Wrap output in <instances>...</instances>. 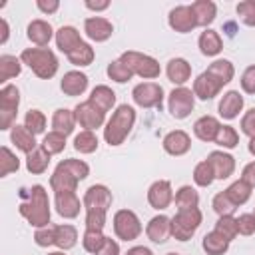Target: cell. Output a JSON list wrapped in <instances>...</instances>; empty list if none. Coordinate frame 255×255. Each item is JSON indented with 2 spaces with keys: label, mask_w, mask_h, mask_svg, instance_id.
I'll list each match as a JSON object with an SVG mask.
<instances>
[{
  "label": "cell",
  "mask_w": 255,
  "mask_h": 255,
  "mask_svg": "<svg viewBox=\"0 0 255 255\" xmlns=\"http://www.w3.org/2000/svg\"><path fill=\"white\" fill-rule=\"evenodd\" d=\"M20 60L42 80H50L58 72V58L48 48H26L22 50Z\"/></svg>",
  "instance_id": "5"
},
{
  "label": "cell",
  "mask_w": 255,
  "mask_h": 255,
  "mask_svg": "<svg viewBox=\"0 0 255 255\" xmlns=\"http://www.w3.org/2000/svg\"><path fill=\"white\" fill-rule=\"evenodd\" d=\"M78 243V231L74 225H56V235H54V245L60 249H72Z\"/></svg>",
  "instance_id": "34"
},
{
  "label": "cell",
  "mask_w": 255,
  "mask_h": 255,
  "mask_svg": "<svg viewBox=\"0 0 255 255\" xmlns=\"http://www.w3.org/2000/svg\"><path fill=\"white\" fill-rule=\"evenodd\" d=\"M120 60L128 66V70H129L131 74H135V76H139V78H145V80H153V78H157L159 72H161L157 60L151 58V56H147V54H141V52H133V50L124 52V54L120 56Z\"/></svg>",
  "instance_id": "7"
},
{
  "label": "cell",
  "mask_w": 255,
  "mask_h": 255,
  "mask_svg": "<svg viewBox=\"0 0 255 255\" xmlns=\"http://www.w3.org/2000/svg\"><path fill=\"white\" fill-rule=\"evenodd\" d=\"M84 40L80 38V32L74 28V26H62L58 32H56V46L60 48V52H64L66 56L78 46L82 44Z\"/></svg>",
  "instance_id": "25"
},
{
  "label": "cell",
  "mask_w": 255,
  "mask_h": 255,
  "mask_svg": "<svg viewBox=\"0 0 255 255\" xmlns=\"http://www.w3.org/2000/svg\"><path fill=\"white\" fill-rule=\"evenodd\" d=\"M229 239L227 237H223L221 233H217L215 229L211 231V233H207L205 237H203V241H201V245H203V251L207 253V255H223L227 249H229Z\"/></svg>",
  "instance_id": "31"
},
{
  "label": "cell",
  "mask_w": 255,
  "mask_h": 255,
  "mask_svg": "<svg viewBox=\"0 0 255 255\" xmlns=\"http://www.w3.org/2000/svg\"><path fill=\"white\" fill-rule=\"evenodd\" d=\"M54 36V30L50 26V22L46 20H32L28 24V40L38 44V46H46Z\"/></svg>",
  "instance_id": "26"
},
{
  "label": "cell",
  "mask_w": 255,
  "mask_h": 255,
  "mask_svg": "<svg viewBox=\"0 0 255 255\" xmlns=\"http://www.w3.org/2000/svg\"><path fill=\"white\" fill-rule=\"evenodd\" d=\"M94 48L90 46V44H86V42H82V44H78L70 54H68V60H70V64H74V66H90L92 62H94Z\"/></svg>",
  "instance_id": "37"
},
{
  "label": "cell",
  "mask_w": 255,
  "mask_h": 255,
  "mask_svg": "<svg viewBox=\"0 0 255 255\" xmlns=\"http://www.w3.org/2000/svg\"><path fill=\"white\" fill-rule=\"evenodd\" d=\"M249 153H251V155H255V137H251V139H249Z\"/></svg>",
  "instance_id": "61"
},
{
  "label": "cell",
  "mask_w": 255,
  "mask_h": 255,
  "mask_svg": "<svg viewBox=\"0 0 255 255\" xmlns=\"http://www.w3.org/2000/svg\"><path fill=\"white\" fill-rule=\"evenodd\" d=\"M199 225H201V211L197 207L179 209L171 217V235L177 241H187V239H191L195 235Z\"/></svg>",
  "instance_id": "6"
},
{
  "label": "cell",
  "mask_w": 255,
  "mask_h": 255,
  "mask_svg": "<svg viewBox=\"0 0 255 255\" xmlns=\"http://www.w3.org/2000/svg\"><path fill=\"white\" fill-rule=\"evenodd\" d=\"M215 179V173H213V167L209 165V161H199L193 169V181L199 185V187H209Z\"/></svg>",
  "instance_id": "41"
},
{
  "label": "cell",
  "mask_w": 255,
  "mask_h": 255,
  "mask_svg": "<svg viewBox=\"0 0 255 255\" xmlns=\"http://www.w3.org/2000/svg\"><path fill=\"white\" fill-rule=\"evenodd\" d=\"M131 98L139 108H161L163 88L155 82H141L131 90Z\"/></svg>",
  "instance_id": "11"
},
{
  "label": "cell",
  "mask_w": 255,
  "mask_h": 255,
  "mask_svg": "<svg viewBox=\"0 0 255 255\" xmlns=\"http://www.w3.org/2000/svg\"><path fill=\"white\" fill-rule=\"evenodd\" d=\"M241 179L247 183V185H251V187H255V161H251V163H247L245 167H243V173H241Z\"/></svg>",
  "instance_id": "56"
},
{
  "label": "cell",
  "mask_w": 255,
  "mask_h": 255,
  "mask_svg": "<svg viewBox=\"0 0 255 255\" xmlns=\"http://www.w3.org/2000/svg\"><path fill=\"white\" fill-rule=\"evenodd\" d=\"M108 76H110V80H114L118 84H124V82H129L133 74L128 70V66L122 60H114V62L108 64Z\"/></svg>",
  "instance_id": "44"
},
{
  "label": "cell",
  "mask_w": 255,
  "mask_h": 255,
  "mask_svg": "<svg viewBox=\"0 0 255 255\" xmlns=\"http://www.w3.org/2000/svg\"><path fill=\"white\" fill-rule=\"evenodd\" d=\"M114 231L120 239L124 241H133L141 233V223L139 217L131 209H120L114 215Z\"/></svg>",
  "instance_id": "9"
},
{
  "label": "cell",
  "mask_w": 255,
  "mask_h": 255,
  "mask_svg": "<svg viewBox=\"0 0 255 255\" xmlns=\"http://www.w3.org/2000/svg\"><path fill=\"white\" fill-rule=\"evenodd\" d=\"M96 255H120V245H118L114 239L106 237V241H104L102 249H100Z\"/></svg>",
  "instance_id": "55"
},
{
  "label": "cell",
  "mask_w": 255,
  "mask_h": 255,
  "mask_svg": "<svg viewBox=\"0 0 255 255\" xmlns=\"http://www.w3.org/2000/svg\"><path fill=\"white\" fill-rule=\"evenodd\" d=\"M20 215L34 227H46L50 225V201L48 193L42 185H32L20 189Z\"/></svg>",
  "instance_id": "1"
},
{
  "label": "cell",
  "mask_w": 255,
  "mask_h": 255,
  "mask_svg": "<svg viewBox=\"0 0 255 255\" xmlns=\"http://www.w3.org/2000/svg\"><path fill=\"white\" fill-rule=\"evenodd\" d=\"M20 106V92L16 86L8 84L0 90V129H12Z\"/></svg>",
  "instance_id": "8"
},
{
  "label": "cell",
  "mask_w": 255,
  "mask_h": 255,
  "mask_svg": "<svg viewBox=\"0 0 255 255\" xmlns=\"http://www.w3.org/2000/svg\"><path fill=\"white\" fill-rule=\"evenodd\" d=\"M237 14L245 26H255V0H243L237 4Z\"/></svg>",
  "instance_id": "50"
},
{
  "label": "cell",
  "mask_w": 255,
  "mask_h": 255,
  "mask_svg": "<svg viewBox=\"0 0 255 255\" xmlns=\"http://www.w3.org/2000/svg\"><path fill=\"white\" fill-rule=\"evenodd\" d=\"M215 231L217 233H221L223 237H227L229 241L239 233L237 231V219L233 217V215H221L219 219H217V223H215Z\"/></svg>",
  "instance_id": "48"
},
{
  "label": "cell",
  "mask_w": 255,
  "mask_h": 255,
  "mask_svg": "<svg viewBox=\"0 0 255 255\" xmlns=\"http://www.w3.org/2000/svg\"><path fill=\"white\" fill-rule=\"evenodd\" d=\"M54 235H56V225L38 227L34 233V241L40 247H48V245H54Z\"/></svg>",
  "instance_id": "51"
},
{
  "label": "cell",
  "mask_w": 255,
  "mask_h": 255,
  "mask_svg": "<svg viewBox=\"0 0 255 255\" xmlns=\"http://www.w3.org/2000/svg\"><path fill=\"white\" fill-rule=\"evenodd\" d=\"M88 102H92L100 112H110L112 110V106L116 104V94H114V90L112 88H108V86H96L94 90H92V94H90V98H88Z\"/></svg>",
  "instance_id": "27"
},
{
  "label": "cell",
  "mask_w": 255,
  "mask_h": 255,
  "mask_svg": "<svg viewBox=\"0 0 255 255\" xmlns=\"http://www.w3.org/2000/svg\"><path fill=\"white\" fill-rule=\"evenodd\" d=\"M48 163H50V153L44 147H36L26 155V169L30 173H36V175L44 173L48 169Z\"/></svg>",
  "instance_id": "32"
},
{
  "label": "cell",
  "mask_w": 255,
  "mask_h": 255,
  "mask_svg": "<svg viewBox=\"0 0 255 255\" xmlns=\"http://www.w3.org/2000/svg\"><path fill=\"white\" fill-rule=\"evenodd\" d=\"M199 50L203 56H217L221 50H223V42H221V36L215 32V30H205L201 32L199 36Z\"/></svg>",
  "instance_id": "30"
},
{
  "label": "cell",
  "mask_w": 255,
  "mask_h": 255,
  "mask_svg": "<svg viewBox=\"0 0 255 255\" xmlns=\"http://www.w3.org/2000/svg\"><path fill=\"white\" fill-rule=\"evenodd\" d=\"M197 203H199V195H197V191L191 185H183V187L177 189L175 205L179 209H191V207H197Z\"/></svg>",
  "instance_id": "40"
},
{
  "label": "cell",
  "mask_w": 255,
  "mask_h": 255,
  "mask_svg": "<svg viewBox=\"0 0 255 255\" xmlns=\"http://www.w3.org/2000/svg\"><path fill=\"white\" fill-rule=\"evenodd\" d=\"M215 143L221 145V147L233 149V147L239 143V133H237L235 128H231V126H221V128H219V133H217V137H215Z\"/></svg>",
  "instance_id": "47"
},
{
  "label": "cell",
  "mask_w": 255,
  "mask_h": 255,
  "mask_svg": "<svg viewBox=\"0 0 255 255\" xmlns=\"http://www.w3.org/2000/svg\"><path fill=\"white\" fill-rule=\"evenodd\" d=\"M241 110H243V96L237 90L225 92L221 102H219V116L225 120H233L239 116Z\"/></svg>",
  "instance_id": "22"
},
{
  "label": "cell",
  "mask_w": 255,
  "mask_h": 255,
  "mask_svg": "<svg viewBox=\"0 0 255 255\" xmlns=\"http://www.w3.org/2000/svg\"><path fill=\"white\" fill-rule=\"evenodd\" d=\"M225 193L229 195V199H231L235 205H243V203L251 197V185H247L243 179H239V181H233V183L225 189Z\"/></svg>",
  "instance_id": "39"
},
{
  "label": "cell",
  "mask_w": 255,
  "mask_h": 255,
  "mask_svg": "<svg viewBox=\"0 0 255 255\" xmlns=\"http://www.w3.org/2000/svg\"><path fill=\"white\" fill-rule=\"evenodd\" d=\"M74 116H76V122H78L82 128L90 129V131L96 129V128H102L104 118H106V114L100 112L92 102H82V104H78V106L74 108Z\"/></svg>",
  "instance_id": "12"
},
{
  "label": "cell",
  "mask_w": 255,
  "mask_h": 255,
  "mask_svg": "<svg viewBox=\"0 0 255 255\" xmlns=\"http://www.w3.org/2000/svg\"><path fill=\"white\" fill-rule=\"evenodd\" d=\"M36 6H38V10H42L44 14H54L58 8H60V2L58 0H38L36 2Z\"/></svg>",
  "instance_id": "57"
},
{
  "label": "cell",
  "mask_w": 255,
  "mask_h": 255,
  "mask_svg": "<svg viewBox=\"0 0 255 255\" xmlns=\"http://www.w3.org/2000/svg\"><path fill=\"white\" fill-rule=\"evenodd\" d=\"M24 126L32 135H38L46 129V116L40 110H30L24 118Z\"/></svg>",
  "instance_id": "42"
},
{
  "label": "cell",
  "mask_w": 255,
  "mask_h": 255,
  "mask_svg": "<svg viewBox=\"0 0 255 255\" xmlns=\"http://www.w3.org/2000/svg\"><path fill=\"white\" fill-rule=\"evenodd\" d=\"M0 155H2V159H0V175H2V177H6V175L12 173V171H18L20 159H18L6 145L0 147Z\"/></svg>",
  "instance_id": "45"
},
{
  "label": "cell",
  "mask_w": 255,
  "mask_h": 255,
  "mask_svg": "<svg viewBox=\"0 0 255 255\" xmlns=\"http://www.w3.org/2000/svg\"><path fill=\"white\" fill-rule=\"evenodd\" d=\"M237 231L241 235L255 233V217H253V213H243V215L237 217Z\"/></svg>",
  "instance_id": "52"
},
{
  "label": "cell",
  "mask_w": 255,
  "mask_h": 255,
  "mask_svg": "<svg viewBox=\"0 0 255 255\" xmlns=\"http://www.w3.org/2000/svg\"><path fill=\"white\" fill-rule=\"evenodd\" d=\"M10 139H12V143H14L20 151H24L26 155L36 149V139H34V135L26 129V126H18V124H16V126L10 129Z\"/></svg>",
  "instance_id": "28"
},
{
  "label": "cell",
  "mask_w": 255,
  "mask_h": 255,
  "mask_svg": "<svg viewBox=\"0 0 255 255\" xmlns=\"http://www.w3.org/2000/svg\"><path fill=\"white\" fill-rule=\"evenodd\" d=\"M167 255H179V253H167Z\"/></svg>",
  "instance_id": "63"
},
{
  "label": "cell",
  "mask_w": 255,
  "mask_h": 255,
  "mask_svg": "<svg viewBox=\"0 0 255 255\" xmlns=\"http://www.w3.org/2000/svg\"><path fill=\"white\" fill-rule=\"evenodd\" d=\"M221 88H223V84L217 80V78H213L207 70L205 72H201L197 78H195V82H193V94L199 98V100H211V98H215L219 92H221Z\"/></svg>",
  "instance_id": "16"
},
{
  "label": "cell",
  "mask_w": 255,
  "mask_h": 255,
  "mask_svg": "<svg viewBox=\"0 0 255 255\" xmlns=\"http://www.w3.org/2000/svg\"><path fill=\"white\" fill-rule=\"evenodd\" d=\"M0 24H2V36H0V44H4V42L8 40V34H10V32H8V22L2 18V20H0Z\"/></svg>",
  "instance_id": "60"
},
{
  "label": "cell",
  "mask_w": 255,
  "mask_h": 255,
  "mask_svg": "<svg viewBox=\"0 0 255 255\" xmlns=\"http://www.w3.org/2000/svg\"><path fill=\"white\" fill-rule=\"evenodd\" d=\"M42 147H44L50 155L62 153V151H64V147H66V135H64V133H58V131H50V133H46V135H44Z\"/></svg>",
  "instance_id": "43"
},
{
  "label": "cell",
  "mask_w": 255,
  "mask_h": 255,
  "mask_svg": "<svg viewBox=\"0 0 255 255\" xmlns=\"http://www.w3.org/2000/svg\"><path fill=\"white\" fill-rule=\"evenodd\" d=\"M165 74H167L169 82L181 86V84H185V82L191 78V66H189V62L183 60V58H173V60L167 62Z\"/></svg>",
  "instance_id": "24"
},
{
  "label": "cell",
  "mask_w": 255,
  "mask_h": 255,
  "mask_svg": "<svg viewBox=\"0 0 255 255\" xmlns=\"http://www.w3.org/2000/svg\"><path fill=\"white\" fill-rule=\"evenodd\" d=\"M22 60H18L16 56L4 54L0 56V82H8L10 78H16L22 72Z\"/></svg>",
  "instance_id": "35"
},
{
  "label": "cell",
  "mask_w": 255,
  "mask_h": 255,
  "mask_svg": "<svg viewBox=\"0 0 255 255\" xmlns=\"http://www.w3.org/2000/svg\"><path fill=\"white\" fill-rule=\"evenodd\" d=\"M48 255H64L62 251H54V253H48Z\"/></svg>",
  "instance_id": "62"
},
{
  "label": "cell",
  "mask_w": 255,
  "mask_h": 255,
  "mask_svg": "<svg viewBox=\"0 0 255 255\" xmlns=\"http://www.w3.org/2000/svg\"><path fill=\"white\" fill-rule=\"evenodd\" d=\"M84 32L88 34L90 40L94 42H106L112 32H114V26L110 20L102 18V16H92V18H86L84 22Z\"/></svg>",
  "instance_id": "17"
},
{
  "label": "cell",
  "mask_w": 255,
  "mask_h": 255,
  "mask_svg": "<svg viewBox=\"0 0 255 255\" xmlns=\"http://www.w3.org/2000/svg\"><path fill=\"white\" fill-rule=\"evenodd\" d=\"M191 10L197 18V26H207L215 20V14H217V8L211 0H197L191 4Z\"/></svg>",
  "instance_id": "33"
},
{
  "label": "cell",
  "mask_w": 255,
  "mask_h": 255,
  "mask_svg": "<svg viewBox=\"0 0 255 255\" xmlns=\"http://www.w3.org/2000/svg\"><path fill=\"white\" fill-rule=\"evenodd\" d=\"M133 124H135V110L131 106H128V104L118 106V110L112 114V118L108 120V124L104 128V139L110 145L124 143V139L131 131Z\"/></svg>",
  "instance_id": "4"
},
{
  "label": "cell",
  "mask_w": 255,
  "mask_h": 255,
  "mask_svg": "<svg viewBox=\"0 0 255 255\" xmlns=\"http://www.w3.org/2000/svg\"><path fill=\"white\" fill-rule=\"evenodd\" d=\"M108 6H110V2H108V0H102V2H92V0H88V2H86V8L96 10V12H98V10H106Z\"/></svg>",
  "instance_id": "58"
},
{
  "label": "cell",
  "mask_w": 255,
  "mask_h": 255,
  "mask_svg": "<svg viewBox=\"0 0 255 255\" xmlns=\"http://www.w3.org/2000/svg\"><path fill=\"white\" fill-rule=\"evenodd\" d=\"M193 106H195V94L189 90V88H175L169 98H167V108H169V114L175 118V120H183L187 118L191 112H193Z\"/></svg>",
  "instance_id": "10"
},
{
  "label": "cell",
  "mask_w": 255,
  "mask_h": 255,
  "mask_svg": "<svg viewBox=\"0 0 255 255\" xmlns=\"http://www.w3.org/2000/svg\"><path fill=\"white\" fill-rule=\"evenodd\" d=\"M112 205V191L106 185H92L84 193L86 229L102 231L106 225V213Z\"/></svg>",
  "instance_id": "2"
},
{
  "label": "cell",
  "mask_w": 255,
  "mask_h": 255,
  "mask_svg": "<svg viewBox=\"0 0 255 255\" xmlns=\"http://www.w3.org/2000/svg\"><path fill=\"white\" fill-rule=\"evenodd\" d=\"M126 255H153L147 247H143V245H135V247H131V249H128V253Z\"/></svg>",
  "instance_id": "59"
},
{
  "label": "cell",
  "mask_w": 255,
  "mask_h": 255,
  "mask_svg": "<svg viewBox=\"0 0 255 255\" xmlns=\"http://www.w3.org/2000/svg\"><path fill=\"white\" fill-rule=\"evenodd\" d=\"M241 131L249 137H255V108L245 112V116L241 118Z\"/></svg>",
  "instance_id": "54"
},
{
  "label": "cell",
  "mask_w": 255,
  "mask_h": 255,
  "mask_svg": "<svg viewBox=\"0 0 255 255\" xmlns=\"http://www.w3.org/2000/svg\"><path fill=\"white\" fill-rule=\"evenodd\" d=\"M74 147L80 153H94L98 149V135L90 129H84L74 137Z\"/></svg>",
  "instance_id": "38"
},
{
  "label": "cell",
  "mask_w": 255,
  "mask_h": 255,
  "mask_svg": "<svg viewBox=\"0 0 255 255\" xmlns=\"http://www.w3.org/2000/svg\"><path fill=\"white\" fill-rule=\"evenodd\" d=\"M145 233L153 243H165L171 235V219L165 217V215L151 217L147 227H145Z\"/></svg>",
  "instance_id": "20"
},
{
  "label": "cell",
  "mask_w": 255,
  "mask_h": 255,
  "mask_svg": "<svg viewBox=\"0 0 255 255\" xmlns=\"http://www.w3.org/2000/svg\"><path fill=\"white\" fill-rule=\"evenodd\" d=\"M90 175V165L82 159H64L56 165L52 177H50V187L54 191H76L78 181L86 179Z\"/></svg>",
  "instance_id": "3"
},
{
  "label": "cell",
  "mask_w": 255,
  "mask_h": 255,
  "mask_svg": "<svg viewBox=\"0 0 255 255\" xmlns=\"http://www.w3.org/2000/svg\"><path fill=\"white\" fill-rule=\"evenodd\" d=\"M207 72H209L213 78H217V80L225 86V84H229V82L233 80L235 68H233V64H231L229 60H215L213 64H209Z\"/></svg>",
  "instance_id": "36"
},
{
  "label": "cell",
  "mask_w": 255,
  "mask_h": 255,
  "mask_svg": "<svg viewBox=\"0 0 255 255\" xmlns=\"http://www.w3.org/2000/svg\"><path fill=\"white\" fill-rule=\"evenodd\" d=\"M237 209V205L229 199V195L225 191H219L215 197H213V211L221 217V215H233V211Z\"/></svg>",
  "instance_id": "49"
},
{
  "label": "cell",
  "mask_w": 255,
  "mask_h": 255,
  "mask_svg": "<svg viewBox=\"0 0 255 255\" xmlns=\"http://www.w3.org/2000/svg\"><path fill=\"white\" fill-rule=\"evenodd\" d=\"M163 149L169 153V155H185L191 147V137L183 131V129H173L169 131L165 137H163Z\"/></svg>",
  "instance_id": "18"
},
{
  "label": "cell",
  "mask_w": 255,
  "mask_h": 255,
  "mask_svg": "<svg viewBox=\"0 0 255 255\" xmlns=\"http://www.w3.org/2000/svg\"><path fill=\"white\" fill-rule=\"evenodd\" d=\"M60 88L66 96H80L86 92L88 88V76L84 72H78V70H72V72H66L62 82H60Z\"/></svg>",
  "instance_id": "21"
},
{
  "label": "cell",
  "mask_w": 255,
  "mask_h": 255,
  "mask_svg": "<svg viewBox=\"0 0 255 255\" xmlns=\"http://www.w3.org/2000/svg\"><path fill=\"white\" fill-rule=\"evenodd\" d=\"M253 217H255V213H253Z\"/></svg>",
  "instance_id": "64"
},
{
  "label": "cell",
  "mask_w": 255,
  "mask_h": 255,
  "mask_svg": "<svg viewBox=\"0 0 255 255\" xmlns=\"http://www.w3.org/2000/svg\"><path fill=\"white\" fill-rule=\"evenodd\" d=\"M219 120L213 118V116H201L195 124H193V133L197 139L201 141H215L217 133H219Z\"/></svg>",
  "instance_id": "23"
},
{
  "label": "cell",
  "mask_w": 255,
  "mask_h": 255,
  "mask_svg": "<svg viewBox=\"0 0 255 255\" xmlns=\"http://www.w3.org/2000/svg\"><path fill=\"white\" fill-rule=\"evenodd\" d=\"M74 126H76V116H74L72 110L60 108V110L54 112V116H52V128H54V131L68 135V133L74 131Z\"/></svg>",
  "instance_id": "29"
},
{
  "label": "cell",
  "mask_w": 255,
  "mask_h": 255,
  "mask_svg": "<svg viewBox=\"0 0 255 255\" xmlns=\"http://www.w3.org/2000/svg\"><path fill=\"white\" fill-rule=\"evenodd\" d=\"M167 22H169V26H171L175 32H179V34H187V32H191V30L197 26V18H195L191 6H175V8L169 12Z\"/></svg>",
  "instance_id": "14"
},
{
  "label": "cell",
  "mask_w": 255,
  "mask_h": 255,
  "mask_svg": "<svg viewBox=\"0 0 255 255\" xmlns=\"http://www.w3.org/2000/svg\"><path fill=\"white\" fill-rule=\"evenodd\" d=\"M104 241H106V235H104L102 231H92V229H86V233H84V237H82L84 249H86L88 253H94V255L102 249Z\"/></svg>",
  "instance_id": "46"
},
{
  "label": "cell",
  "mask_w": 255,
  "mask_h": 255,
  "mask_svg": "<svg viewBox=\"0 0 255 255\" xmlns=\"http://www.w3.org/2000/svg\"><path fill=\"white\" fill-rule=\"evenodd\" d=\"M54 203H56V211L66 219H74L80 215L82 205L76 191H54Z\"/></svg>",
  "instance_id": "15"
},
{
  "label": "cell",
  "mask_w": 255,
  "mask_h": 255,
  "mask_svg": "<svg viewBox=\"0 0 255 255\" xmlns=\"http://www.w3.org/2000/svg\"><path fill=\"white\" fill-rule=\"evenodd\" d=\"M241 88L245 94H255V66L245 68L241 74Z\"/></svg>",
  "instance_id": "53"
},
{
  "label": "cell",
  "mask_w": 255,
  "mask_h": 255,
  "mask_svg": "<svg viewBox=\"0 0 255 255\" xmlns=\"http://www.w3.org/2000/svg\"><path fill=\"white\" fill-rule=\"evenodd\" d=\"M147 201L153 209H167L169 203L173 201V189H171V183L167 179H157L149 185L147 189Z\"/></svg>",
  "instance_id": "13"
},
{
  "label": "cell",
  "mask_w": 255,
  "mask_h": 255,
  "mask_svg": "<svg viewBox=\"0 0 255 255\" xmlns=\"http://www.w3.org/2000/svg\"><path fill=\"white\" fill-rule=\"evenodd\" d=\"M207 161L213 167L215 179H227L235 171V159H233V155H229L225 151H211L207 155Z\"/></svg>",
  "instance_id": "19"
}]
</instances>
